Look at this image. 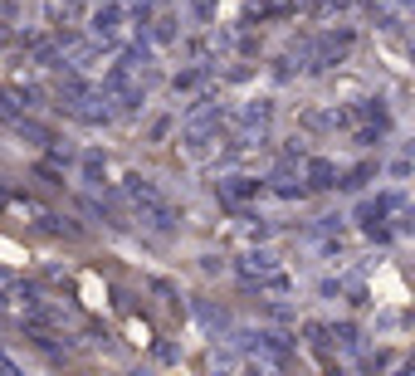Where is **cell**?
<instances>
[{
    "instance_id": "cell-6",
    "label": "cell",
    "mask_w": 415,
    "mask_h": 376,
    "mask_svg": "<svg viewBox=\"0 0 415 376\" xmlns=\"http://www.w3.org/2000/svg\"><path fill=\"white\" fill-rule=\"evenodd\" d=\"M69 5H79V0H69Z\"/></svg>"
},
{
    "instance_id": "cell-5",
    "label": "cell",
    "mask_w": 415,
    "mask_h": 376,
    "mask_svg": "<svg viewBox=\"0 0 415 376\" xmlns=\"http://www.w3.org/2000/svg\"><path fill=\"white\" fill-rule=\"evenodd\" d=\"M210 5H215V0H191V10H196L201 20H206V15H210Z\"/></svg>"
},
{
    "instance_id": "cell-4",
    "label": "cell",
    "mask_w": 415,
    "mask_h": 376,
    "mask_svg": "<svg viewBox=\"0 0 415 376\" xmlns=\"http://www.w3.org/2000/svg\"><path fill=\"white\" fill-rule=\"evenodd\" d=\"M10 293H15V279H10V274H0V303H10Z\"/></svg>"
},
{
    "instance_id": "cell-3",
    "label": "cell",
    "mask_w": 415,
    "mask_h": 376,
    "mask_svg": "<svg viewBox=\"0 0 415 376\" xmlns=\"http://www.w3.org/2000/svg\"><path fill=\"white\" fill-rule=\"evenodd\" d=\"M225 195H230V200H239V195H249V190H254V181H244V176H230V181H225Z\"/></svg>"
},
{
    "instance_id": "cell-1",
    "label": "cell",
    "mask_w": 415,
    "mask_h": 376,
    "mask_svg": "<svg viewBox=\"0 0 415 376\" xmlns=\"http://www.w3.org/2000/svg\"><path fill=\"white\" fill-rule=\"evenodd\" d=\"M117 20H122V10H117V5H107V10L93 15V30H98V34H112V30H117Z\"/></svg>"
},
{
    "instance_id": "cell-2",
    "label": "cell",
    "mask_w": 415,
    "mask_h": 376,
    "mask_svg": "<svg viewBox=\"0 0 415 376\" xmlns=\"http://www.w3.org/2000/svg\"><path fill=\"white\" fill-rule=\"evenodd\" d=\"M308 176H312V186H332V176H337V171H332L327 162H308Z\"/></svg>"
}]
</instances>
